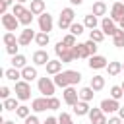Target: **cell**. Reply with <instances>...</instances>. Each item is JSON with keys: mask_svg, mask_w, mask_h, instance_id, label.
<instances>
[{"mask_svg": "<svg viewBox=\"0 0 124 124\" xmlns=\"http://www.w3.org/2000/svg\"><path fill=\"white\" fill-rule=\"evenodd\" d=\"M52 79H54L56 87L66 89V87H70V85H78V83L81 81V74L76 72V70H62V72H58Z\"/></svg>", "mask_w": 124, "mask_h": 124, "instance_id": "obj_1", "label": "cell"}, {"mask_svg": "<svg viewBox=\"0 0 124 124\" xmlns=\"http://www.w3.org/2000/svg\"><path fill=\"white\" fill-rule=\"evenodd\" d=\"M37 87H39V93H43L45 97H52L54 95V89H56V83L52 78H39L37 79Z\"/></svg>", "mask_w": 124, "mask_h": 124, "instance_id": "obj_2", "label": "cell"}, {"mask_svg": "<svg viewBox=\"0 0 124 124\" xmlns=\"http://www.w3.org/2000/svg\"><path fill=\"white\" fill-rule=\"evenodd\" d=\"M54 52H56V56L64 62V64H70V62H74L76 60V56H74V52H72V48H68L62 41H58L56 43V46H54Z\"/></svg>", "mask_w": 124, "mask_h": 124, "instance_id": "obj_3", "label": "cell"}, {"mask_svg": "<svg viewBox=\"0 0 124 124\" xmlns=\"http://www.w3.org/2000/svg\"><path fill=\"white\" fill-rule=\"evenodd\" d=\"M74 17H76L74 8H64V10L60 12V17H58V27H60L62 31L70 29V25L74 23Z\"/></svg>", "mask_w": 124, "mask_h": 124, "instance_id": "obj_4", "label": "cell"}, {"mask_svg": "<svg viewBox=\"0 0 124 124\" xmlns=\"http://www.w3.org/2000/svg\"><path fill=\"white\" fill-rule=\"evenodd\" d=\"M16 97L19 101H29L31 99V85H29V81H25V79L16 81Z\"/></svg>", "mask_w": 124, "mask_h": 124, "instance_id": "obj_5", "label": "cell"}, {"mask_svg": "<svg viewBox=\"0 0 124 124\" xmlns=\"http://www.w3.org/2000/svg\"><path fill=\"white\" fill-rule=\"evenodd\" d=\"M0 21H2V25H4V29H6V31H17V27H19V19H17L12 12L2 14Z\"/></svg>", "mask_w": 124, "mask_h": 124, "instance_id": "obj_6", "label": "cell"}, {"mask_svg": "<svg viewBox=\"0 0 124 124\" xmlns=\"http://www.w3.org/2000/svg\"><path fill=\"white\" fill-rule=\"evenodd\" d=\"M62 99H64V103H66L68 107H74V105L79 101V91H78L74 85H70V87H66V89H64Z\"/></svg>", "mask_w": 124, "mask_h": 124, "instance_id": "obj_7", "label": "cell"}, {"mask_svg": "<svg viewBox=\"0 0 124 124\" xmlns=\"http://www.w3.org/2000/svg\"><path fill=\"white\" fill-rule=\"evenodd\" d=\"M87 116H89V122H91V124H107V122H108V118H107V114L101 110V107H93Z\"/></svg>", "mask_w": 124, "mask_h": 124, "instance_id": "obj_8", "label": "cell"}, {"mask_svg": "<svg viewBox=\"0 0 124 124\" xmlns=\"http://www.w3.org/2000/svg\"><path fill=\"white\" fill-rule=\"evenodd\" d=\"M52 27H54V19H52V16H50L48 12L41 14V16H39V31L50 33V31H52Z\"/></svg>", "mask_w": 124, "mask_h": 124, "instance_id": "obj_9", "label": "cell"}, {"mask_svg": "<svg viewBox=\"0 0 124 124\" xmlns=\"http://www.w3.org/2000/svg\"><path fill=\"white\" fill-rule=\"evenodd\" d=\"M35 35H37V33H35L31 27L21 29L19 35H17V43H19V46H27V45H31V41H35Z\"/></svg>", "mask_w": 124, "mask_h": 124, "instance_id": "obj_10", "label": "cell"}, {"mask_svg": "<svg viewBox=\"0 0 124 124\" xmlns=\"http://www.w3.org/2000/svg\"><path fill=\"white\" fill-rule=\"evenodd\" d=\"M99 107H101V110H103L105 114H112V112H118L120 103H118L116 99H112V97H110V99H103Z\"/></svg>", "mask_w": 124, "mask_h": 124, "instance_id": "obj_11", "label": "cell"}, {"mask_svg": "<svg viewBox=\"0 0 124 124\" xmlns=\"http://www.w3.org/2000/svg\"><path fill=\"white\" fill-rule=\"evenodd\" d=\"M116 21L112 19V17H103L101 19V31L105 33V35H108V37H112L114 33H116Z\"/></svg>", "mask_w": 124, "mask_h": 124, "instance_id": "obj_12", "label": "cell"}, {"mask_svg": "<svg viewBox=\"0 0 124 124\" xmlns=\"http://www.w3.org/2000/svg\"><path fill=\"white\" fill-rule=\"evenodd\" d=\"M87 64H89L91 70H103V68L108 66V60L105 56H101V54H93V56H89V62Z\"/></svg>", "mask_w": 124, "mask_h": 124, "instance_id": "obj_13", "label": "cell"}, {"mask_svg": "<svg viewBox=\"0 0 124 124\" xmlns=\"http://www.w3.org/2000/svg\"><path fill=\"white\" fill-rule=\"evenodd\" d=\"M31 110L33 112H43V110H48V97H37L31 101Z\"/></svg>", "mask_w": 124, "mask_h": 124, "instance_id": "obj_14", "label": "cell"}, {"mask_svg": "<svg viewBox=\"0 0 124 124\" xmlns=\"http://www.w3.org/2000/svg\"><path fill=\"white\" fill-rule=\"evenodd\" d=\"M48 60H50V56H48V52L45 48H39V50L33 52V64L35 66H46Z\"/></svg>", "mask_w": 124, "mask_h": 124, "instance_id": "obj_15", "label": "cell"}, {"mask_svg": "<svg viewBox=\"0 0 124 124\" xmlns=\"http://www.w3.org/2000/svg\"><path fill=\"white\" fill-rule=\"evenodd\" d=\"M110 17L114 19V21H120L122 17H124V2H114L112 6H110Z\"/></svg>", "mask_w": 124, "mask_h": 124, "instance_id": "obj_16", "label": "cell"}, {"mask_svg": "<svg viewBox=\"0 0 124 124\" xmlns=\"http://www.w3.org/2000/svg\"><path fill=\"white\" fill-rule=\"evenodd\" d=\"M62 60L60 58H56V60H48L46 62V74L48 76H56L58 72H62Z\"/></svg>", "mask_w": 124, "mask_h": 124, "instance_id": "obj_17", "label": "cell"}, {"mask_svg": "<svg viewBox=\"0 0 124 124\" xmlns=\"http://www.w3.org/2000/svg\"><path fill=\"white\" fill-rule=\"evenodd\" d=\"M72 108H74V114H78V116H85V114H89V110H91V108H89V103H87V101H81V99H79Z\"/></svg>", "mask_w": 124, "mask_h": 124, "instance_id": "obj_18", "label": "cell"}, {"mask_svg": "<svg viewBox=\"0 0 124 124\" xmlns=\"http://www.w3.org/2000/svg\"><path fill=\"white\" fill-rule=\"evenodd\" d=\"M72 52H74L76 58H89L91 56L89 50H87V46H85V43H78L76 46H72Z\"/></svg>", "mask_w": 124, "mask_h": 124, "instance_id": "obj_19", "label": "cell"}, {"mask_svg": "<svg viewBox=\"0 0 124 124\" xmlns=\"http://www.w3.org/2000/svg\"><path fill=\"white\" fill-rule=\"evenodd\" d=\"M21 79H25V81L37 79V66H25V68H21Z\"/></svg>", "mask_w": 124, "mask_h": 124, "instance_id": "obj_20", "label": "cell"}, {"mask_svg": "<svg viewBox=\"0 0 124 124\" xmlns=\"http://www.w3.org/2000/svg\"><path fill=\"white\" fill-rule=\"evenodd\" d=\"M107 10H108V8H107V4H105L103 0H97V2H93V8H91V14L99 17V16H105V14H107Z\"/></svg>", "mask_w": 124, "mask_h": 124, "instance_id": "obj_21", "label": "cell"}, {"mask_svg": "<svg viewBox=\"0 0 124 124\" xmlns=\"http://www.w3.org/2000/svg\"><path fill=\"white\" fill-rule=\"evenodd\" d=\"M4 78L6 79H10V81H19L21 79V70H17V68H8V70H4Z\"/></svg>", "mask_w": 124, "mask_h": 124, "instance_id": "obj_22", "label": "cell"}, {"mask_svg": "<svg viewBox=\"0 0 124 124\" xmlns=\"http://www.w3.org/2000/svg\"><path fill=\"white\" fill-rule=\"evenodd\" d=\"M12 66H14V68H17V70H21V68H25V66H27V58H25L23 54H19V52H17V54H14V56H12Z\"/></svg>", "mask_w": 124, "mask_h": 124, "instance_id": "obj_23", "label": "cell"}, {"mask_svg": "<svg viewBox=\"0 0 124 124\" xmlns=\"http://www.w3.org/2000/svg\"><path fill=\"white\" fill-rule=\"evenodd\" d=\"M105 70H107V74H108V76H118V74L122 72V62L112 60V62H108V66H107Z\"/></svg>", "mask_w": 124, "mask_h": 124, "instance_id": "obj_24", "label": "cell"}, {"mask_svg": "<svg viewBox=\"0 0 124 124\" xmlns=\"http://www.w3.org/2000/svg\"><path fill=\"white\" fill-rule=\"evenodd\" d=\"M89 85L93 87V91H95V93H97V91H101V89L105 87V76H99V74H97V76H93Z\"/></svg>", "mask_w": 124, "mask_h": 124, "instance_id": "obj_25", "label": "cell"}, {"mask_svg": "<svg viewBox=\"0 0 124 124\" xmlns=\"http://www.w3.org/2000/svg\"><path fill=\"white\" fill-rule=\"evenodd\" d=\"M17 101H19L17 97H8V99H4L2 108H4V110H17V107H19Z\"/></svg>", "mask_w": 124, "mask_h": 124, "instance_id": "obj_26", "label": "cell"}, {"mask_svg": "<svg viewBox=\"0 0 124 124\" xmlns=\"http://www.w3.org/2000/svg\"><path fill=\"white\" fill-rule=\"evenodd\" d=\"M29 10H31L35 16H41V14H45V0H31V6H29Z\"/></svg>", "mask_w": 124, "mask_h": 124, "instance_id": "obj_27", "label": "cell"}, {"mask_svg": "<svg viewBox=\"0 0 124 124\" xmlns=\"http://www.w3.org/2000/svg\"><path fill=\"white\" fill-rule=\"evenodd\" d=\"M83 25H85V29H97V25H99V19H97V16H93V14H89V16H85L83 17Z\"/></svg>", "mask_w": 124, "mask_h": 124, "instance_id": "obj_28", "label": "cell"}, {"mask_svg": "<svg viewBox=\"0 0 124 124\" xmlns=\"http://www.w3.org/2000/svg\"><path fill=\"white\" fill-rule=\"evenodd\" d=\"M35 43H37L39 46H46V45L50 43V35L45 33V31H39V33L35 35Z\"/></svg>", "mask_w": 124, "mask_h": 124, "instance_id": "obj_29", "label": "cell"}, {"mask_svg": "<svg viewBox=\"0 0 124 124\" xmlns=\"http://www.w3.org/2000/svg\"><path fill=\"white\" fill-rule=\"evenodd\" d=\"M33 16H35V14H33L31 10H25V12H23V14H21L17 19H19V23H21V25L29 27V25H31V21H33Z\"/></svg>", "mask_w": 124, "mask_h": 124, "instance_id": "obj_30", "label": "cell"}, {"mask_svg": "<svg viewBox=\"0 0 124 124\" xmlns=\"http://www.w3.org/2000/svg\"><path fill=\"white\" fill-rule=\"evenodd\" d=\"M93 95H95V91H93V87H91V85H89V87H81V89H79V99H81V101H87V103H89V101L93 99Z\"/></svg>", "mask_w": 124, "mask_h": 124, "instance_id": "obj_31", "label": "cell"}, {"mask_svg": "<svg viewBox=\"0 0 124 124\" xmlns=\"http://www.w3.org/2000/svg\"><path fill=\"white\" fill-rule=\"evenodd\" d=\"M112 43H114V46H118V48H122L124 46V29H116V33L112 35Z\"/></svg>", "mask_w": 124, "mask_h": 124, "instance_id": "obj_32", "label": "cell"}, {"mask_svg": "<svg viewBox=\"0 0 124 124\" xmlns=\"http://www.w3.org/2000/svg\"><path fill=\"white\" fill-rule=\"evenodd\" d=\"M2 41H4L6 46H10V45H17V37L14 35V31H6L4 37H2Z\"/></svg>", "mask_w": 124, "mask_h": 124, "instance_id": "obj_33", "label": "cell"}, {"mask_svg": "<svg viewBox=\"0 0 124 124\" xmlns=\"http://www.w3.org/2000/svg\"><path fill=\"white\" fill-rule=\"evenodd\" d=\"M83 31H85V25H83V23H78V21H74V23L70 25V33H72V35H76V37H79Z\"/></svg>", "mask_w": 124, "mask_h": 124, "instance_id": "obj_34", "label": "cell"}, {"mask_svg": "<svg viewBox=\"0 0 124 124\" xmlns=\"http://www.w3.org/2000/svg\"><path fill=\"white\" fill-rule=\"evenodd\" d=\"M110 97L116 99V101H120V99L124 97V89H122V85H112V87H110Z\"/></svg>", "mask_w": 124, "mask_h": 124, "instance_id": "obj_35", "label": "cell"}, {"mask_svg": "<svg viewBox=\"0 0 124 124\" xmlns=\"http://www.w3.org/2000/svg\"><path fill=\"white\" fill-rule=\"evenodd\" d=\"M29 114H31V108H29V107H25V105H19V107H17V110H16V116H17V118H21V120H25Z\"/></svg>", "mask_w": 124, "mask_h": 124, "instance_id": "obj_36", "label": "cell"}, {"mask_svg": "<svg viewBox=\"0 0 124 124\" xmlns=\"http://www.w3.org/2000/svg\"><path fill=\"white\" fill-rule=\"evenodd\" d=\"M89 39H91V41H95V43H103L105 33H103V31H99V29H91V31H89Z\"/></svg>", "mask_w": 124, "mask_h": 124, "instance_id": "obj_37", "label": "cell"}, {"mask_svg": "<svg viewBox=\"0 0 124 124\" xmlns=\"http://www.w3.org/2000/svg\"><path fill=\"white\" fill-rule=\"evenodd\" d=\"M62 43H64L68 48H72V46H76V45H78V43H76V35H72V33L64 35V37H62Z\"/></svg>", "mask_w": 124, "mask_h": 124, "instance_id": "obj_38", "label": "cell"}, {"mask_svg": "<svg viewBox=\"0 0 124 124\" xmlns=\"http://www.w3.org/2000/svg\"><path fill=\"white\" fill-rule=\"evenodd\" d=\"M25 10H27V8H23V4H19V2H16V4L12 6V14H14L16 17H19V16H21Z\"/></svg>", "mask_w": 124, "mask_h": 124, "instance_id": "obj_39", "label": "cell"}, {"mask_svg": "<svg viewBox=\"0 0 124 124\" xmlns=\"http://www.w3.org/2000/svg\"><path fill=\"white\" fill-rule=\"evenodd\" d=\"M60 108V99H56L54 95L48 97V110H58Z\"/></svg>", "mask_w": 124, "mask_h": 124, "instance_id": "obj_40", "label": "cell"}, {"mask_svg": "<svg viewBox=\"0 0 124 124\" xmlns=\"http://www.w3.org/2000/svg\"><path fill=\"white\" fill-rule=\"evenodd\" d=\"M58 124H74V120H72V116H70L68 112H60V116H58Z\"/></svg>", "mask_w": 124, "mask_h": 124, "instance_id": "obj_41", "label": "cell"}, {"mask_svg": "<svg viewBox=\"0 0 124 124\" xmlns=\"http://www.w3.org/2000/svg\"><path fill=\"white\" fill-rule=\"evenodd\" d=\"M97 45H99V43H95V41H91V39H89V41H85V46H87V50H89V54H91V56H93V54H97Z\"/></svg>", "mask_w": 124, "mask_h": 124, "instance_id": "obj_42", "label": "cell"}, {"mask_svg": "<svg viewBox=\"0 0 124 124\" xmlns=\"http://www.w3.org/2000/svg\"><path fill=\"white\" fill-rule=\"evenodd\" d=\"M14 4V0H0V16L8 12V8Z\"/></svg>", "mask_w": 124, "mask_h": 124, "instance_id": "obj_43", "label": "cell"}, {"mask_svg": "<svg viewBox=\"0 0 124 124\" xmlns=\"http://www.w3.org/2000/svg\"><path fill=\"white\" fill-rule=\"evenodd\" d=\"M17 48H19V43H17V45H10V46H6V52H8L10 56H14V54H17Z\"/></svg>", "mask_w": 124, "mask_h": 124, "instance_id": "obj_44", "label": "cell"}, {"mask_svg": "<svg viewBox=\"0 0 124 124\" xmlns=\"http://www.w3.org/2000/svg\"><path fill=\"white\" fill-rule=\"evenodd\" d=\"M8 97H10V87L2 85V87H0V99L4 101V99H8Z\"/></svg>", "mask_w": 124, "mask_h": 124, "instance_id": "obj_45", "label": "cell"}, {"mask_svg": "<svg viewBox=\"0 0 124 124\" xmlns=\"http://www.w3.org/2000/svg\"><path fill=\"white\" fill-rule=\"evenodd\" d=\"M122 122H124V120H122V118H120V116H110V118H108V122H107V124H122Z\"/></svg>", "mask_w": 124, "mask_h": 124, "instance_id": "obj_46", "label": "cell"}, {"mask_svg": "<svg viewBox=\"0 0 124 124\" xmlns=\"http://www.w3.org/2000/svg\"><path fill=\"white\" fill-rule=\"evenodd\" d=\"M41 124H58V118H54V116H48L45 122H41Z\"/></svg>", "mask_w": 124, "mask_h": 124, "instance_id": "obj_47", "label": "cell"}, {"mask_svg": "<svg viewBox=\"0 0 124 124\" xmlns=\"http://www.w3.org/2000/svg\"><path fill=\"white\" fill-rule=\"evenodd\" d=\"M70 4L72 6H79V4H83V0H70Z\"/></svg>", "mask_w": 124, "mask_h": 124, "instance_id": "obj_48", "label": "cell"}, {"mask_svg": "<svg viewBox=\"0 0 124 124\" xmlns=\"http://www.w3.org/2000/svg\"><path fill=\"white\" fill-rule=\"evenodd\" d=\"M118 116L124 120V107H120V108H118Z\"/></svg>", "mask_w": 124, "mask_h": 124, "instance_id": "obj_49", "label": "cell"}, {"mask_svg": "<svg viewBox=\"0 0 124 124\" xmlns=\"http://www.w3.org/2000/svg\"><path fill=\"white\" fill-rule=\"evenodd\" d=\"M118 25H120V29H124V17H122V19L118 21Z\"/></svg>", "mask_w": 124, "mask_h": 124, "instance_id": "obj_50", "label": "cell"}, {"mask_svg": "<svg viewBox=\"0 0 124 124\" xmlns=\"http://www.w3.org/2000/svg\"><path fill=\"white\" fill-rule=\"evenodd\" d=\"M2 124H16L14 120H2Z\"/></svg>", "mask_w": 124, "mask_h": 124, "instance_id": "obj_51", "label": "cell"}, {"mask_svg": "<svg viewBox=\"0 0 124 124\" xmlns=\"http://www.w3.org/2000/svg\"><path fill=\"white\" fill-rule=\"evenodd\" d=\"M16 2H19V4H25V2H29V0H16Z\"/></svg>", "mask_w": 124, "mask_h": 124, "instance_id": "obj_52", "label": "cell"}, {"mask_svg": "<svg viewBox=\"0 0 124 124\" xmlns=\"http://www.w3.org/2000/svg\"><path fill=\"white\" fill-rule=\"evenodd\" d=\"M122 89H124V81H122Z\"/></svg>", "mask_w": 124, "mask_h": 124, "instance_id": "obj_53", "label": "cell"}, {"mask_svg": "<svg viewBox=\"0 0 124 124\" xmlns=\"http://www.w3.org/2000/svg\"><path fill=\"white\" fill-rule=\"evenodd\" d=\"M122 70H124V64H122Z\"/></svg>", "mask_w": 124, "mask_h": 124, "instance_id": "obj_54", "label": "cell"}, {"mask_svg": "<svg viewBox=\"0 0 124 124\" xmlns=\"http://www.w3.org/2000/svg\"><path fill=\"white\" fill-rule=\"evenodd\" d=\"M120 2H124V0H120Z\"/></svg>", "mask_w": 124, "mask_h": 124, "instance_id": "obj_55", "label": "cell"}, {"mask_svg": "<svg viewBox=\"0 0 124 124\" xmlns=\"http://www.w3.org/2000/svg\"><path fill=\"white\" fill-rule=\"evenodd\" d=\"M23 124H27V122H23Z\"/></svg>", "mask_w": 124, "mask_h": 124, "instance_id": "obj_56", "label": "cell"}]
</instances>
